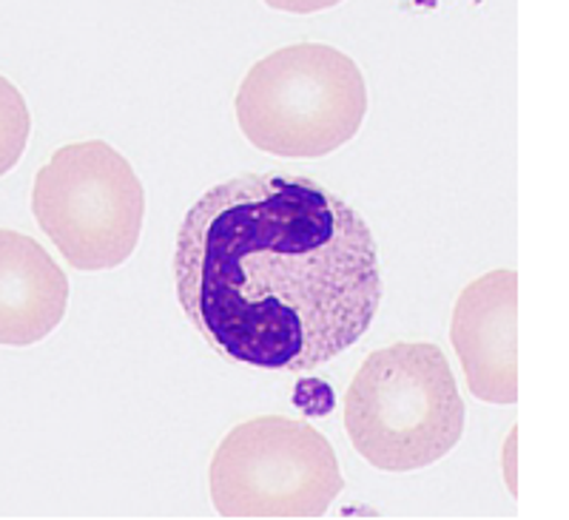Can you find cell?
Returning <instances> with one entry per match:
<instances>
[{"label": "cell", "instance_id": "cell-5", "mask_svg": "<svg viewBox=\"0 0 569 520\" xmlns=\"http://www.w3.org/2000/svg\"><path fill=\"white\" fill-rule=\"evenodd\" d=\"M32 211L71 268L98 273L120 268L134 253L146 191L131 162L109 142H69L34 177Z\"/></svg>", "mask_w": 569, "mask_h": 520}, {"label": "cell", "instance_id": "cell-3", "mask_svg": "<svg viewBox=\"0 0 569 520\" xmlns=\"http://www.w3.org/2000/svg\"><path fill=\"white\" fill-rule=\"evenodd\" d=\"M253 148L319 160L353 140L368 114L362 69L328 43H293L257 60L233 100Z\"/></svg>", "mask_w": 569, "mask_h": 520}, {"label": "cell", "instance_id": "cell-4", "mask_svg": "<svg viewBox=\"0 0 569 520\" xmlns=\"http://www.w3.org/2000/svg\"><path fill=\"white\" fill-rule=\"evenodd\" d=\"M211 503L231 520H313L345 489L339 458L308 421L259 416L233 427L213 450Z\"/></svg>", "mask_w": 569, "mask_h": 520}, {"label": "cell", "instance_id": "cell-1", "mask_svg": "<svg viewBox=\"0 0 569 520\" xmlns=\"http://www.w3.org/2000/svg\"><path fill=\"white\" fill-rule=\"evenodd\" d=\"M171 273L182 313L222 359L288 373L350 350L385 293L362 213L297 173L208 188L177 228Z\"/></svg>", "mask_w": 569, "mask_h": 520}, {"label": "cell", "instance_id": "cell-2", "mask_svg": "<svg viewBox=\"0 0 569 520\" xmlns=\"http://www.w3.org/2000/svg\"><path fill=\"white\" fill-rule=\"evenodd\" d=\"M465 399L433 341H396L370 353L345 396V432L382 472H419L456 450Z\"/></svg>", "mask_w": 569, "mask_h": 520}, {"label": "cell", "instance_id": "cell-6", "mask_svg": "<svg viewBox=\"0 0 569 520\" xmlns=\"http://www.w3.org/2000/svg\"><path fill=\"white\" fill-rule=\"evenodd\" d=\"M518 273L498 268L467 284L456 299L450 341L467 387L487 404L518 401Z\"/></svg>", "mask_w": 569, "mask_h": 520}, {"label": "cell", "instance_id": "cell-7", "mask_svg": "<svg viewBox=\"0 0 569 520\" xmlns=\"http://www.w3.org/2000/svg\"><path fill=\"white\" fill-rule=\"evenodd\" d=\"M69 302V279L34 239L0 233V341L29 347L58 330Z\"/></svg>", "mask_w": 569, "mask_h": 520}]
</instances>
